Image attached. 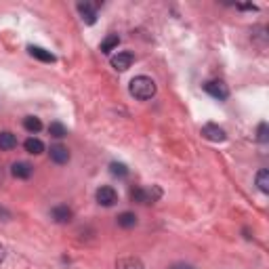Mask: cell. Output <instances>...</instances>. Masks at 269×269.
<instances>
[{
    "mask_svg": "<svg viewBox=\"0 0 269 269\" xmlns=\"http://www.w3.org/2000/svg\"><path fill=\"white\" fill-rule=\"evenodd\" d=\"M49 134H50V137H55V139H63V137H67V129L61 122H57V120H55V122L49 124Z\"/></svg>",
    "mask_w": 269,
    "mask_h": 269,
    "instance_id": "cell-18",
    "label": "cell"
},
{
    "mask_svg": "<svg viewBox=\"0 0 269 269\" xmlns=\"http://www.w3.org/2000/svg\"><path fill=\"white\" fill-rule=\"evenodd\" d=\"M118 225L122 227V229H131V227H134L137 225V215L134 213H129V210H126V213H120L118 215Z\"/></svg>",
    "mask_w": 269,
    "mask_h": 269,
    "instance_id": "cell-15",
    "label": "cell"
},
{
    "mask_svg": "<svg viewBox=\"0 0 269 269\" xmlns=\"http://www.w3.org/2000/svg\"><path fill=\"white\" fill-rule=\"evenodd\" d=\"M50 160H53L55 164H67L69 162V150L66 145H61V143H55V145H50Z\"/></svg>",
    "mask_w": 269,
    "mask_h": 269,
    "instance_id": "cell-8",
    "label": "cell"
},
{
    "mask_svg": "<svg viewBox=\"0 0 269 269\" xmlns=\"http://www.w3.org/2000/svg\"><path fill=\"white\" fill-rule=\"evenodd\" d=\"M254 181H257V187L263 194H269V170L267 168H261L257 172V177H254Z\"/></svg>",
    "mask_w": 269,
    "mask_h": 269,
    "instance_id": "cell-17",
    "label": "cell"
},
{
    "mask_svg": "<svg viewBox=\"0 0 269 269\" xmlns=\"http://www.w3.org/2000/svg\"><path fill=\"white\" fill-rule=\"evenodd\" d=\"M116 269H145V265L137 257H122L116 261Z\"/></svg>",
    "mask_w": 269,
    "mask_h": 269,
    "instance_id": "cell-13",
    "label": "cell"
},
{
    "mask_svg": "<svg viewBox=\"0 0 269 269\" xmlns=\"http://www.w3.org/2000/svg\"><path fill=\"white\" fill-rule=\"evenodd\" d=\"M129 91H131V95L134 99L147 101L156 95V82H153L150 76H134V78L131 80Z\"/></svg>",
    "mask_w": 269,
    "mask_h": 269,
    "instance_id": "cell-1",
    "label": "cell"
},
{
    "mask_svg": "<svg viewBox=\"0 0 269 269\" xmlns=\"http://www.w3.org/2000/svg\"><path fill=\"white\" fill-rule=\"evenodd\" d=\"M202 137H204V139H208V141H213V143H223V141L227 139V133L223 131L219 124L208 122V124H204V126H202Z\"/></svg>",
    "mask_w": 269,
    "mask_h": 269,
    "instance_id": "cell-3",
    "label": "cell"
},
{
    "mask_svg": "<svg viewBox=\"0 0 269 269\" xmlns=\"http://www.w3.org/2000/svg\"><path fill=\"white\" fill-rule=\"evenodd\" d=\"M78 11L82 15V21L86 25H93L97 21V4H91V2H78Z\"/></svg>",
    "mask_w": 269,
    "mask_h": 269,
    "instance_id": "cell-7",
    "label": "cell"
},
{
    "mask_svg": "<svg viewBox=\"0 0 269 269\" xmlns=\"http://www.w3.org/2000/svg\"><path fill=\"white\" fill-rule=\"evenodd\" d=\"M17 147V137L9 131H2L0 133V151H11Z\"/></svg>",
    "mask_w": 269,
    "mask_h": 269,
    "instance_id": "cell-12",
    "label": "cell"
},
{
    "mask_svg": "<svg viewBox=\"0 0 269 269\" xmlns=\"http://www.w3.org/2000/svg\"><path fill=\"white\" fill-rule=\"evenodd\" d=\"M160 196H162V191H160L158 187H153V194H151V189H143V187H133L131 189V200L139 202V204H153Z\"/></svg>",
    "mask_w": 269,
    "mask_h": 269,
    "instance_id": "cell-2",
    "label": "cell"
},
{
    "mask_svg": "<svg viewBox=\"0 0 269 269\" xmlns=\"http://www.w3.org/2000/svg\"><path fill=\"white\" fill-rule=\"evenodd\" d=\"M32 172H34V168H32V164H28V162H15L11 166V175L15 179H30Z\"/></svg>",
    "mask_w": 269,
    "mask_h": 269,
    "instance_id": "cell-11",
    "label": "cell"
},
{
    "mask_svg": "<svg viewBox=\"0 0 269 269\" xmlns=\"http://www.w3.org/2000/svg\"><path fill=\"white\" fill-rule=\"evenodd\" d=\"M257 139L261 141V143H267L269 141V134H267V122H261L259 129H257Z\"/></svg>",
    "mask_w": 269,
    "mask_h": 269,
    "instance_id": "cell-21",
    "label": "cell"
},
{
    "mask_svg": "<svg viewBox=\"0 0 269 269\" xmlns=\"http://www.w3.org/2000/svg\"><path fill=\"white\" fill-rule=\"evenodd\" d=\"M110 63L116 72H126V69L134 63V55L131 53V50H122V53H118L116 57H112Z\"/></svg>",
    "mask_w": 269,
    "mask_h": 269,
    "instance_id": "cell-6",
    "label": "cell"
},
{
    "mask_svg": "<svg viewBox=\"0 0 269 269\" xmlns=\"http://www.w3.org/2000/svg\"><path fill=\"white\" fill-rule=\"evenodd\" d=\"M50 217H53L55 223H69L74 213H72V208L66 206V204H59V206H55L53 210H50Z\"/></svg>",
    "mask_w": 269,
    "mask_h": 269,
    "instance_id": "cell-9",
    "label": "cell"
},
{
    "mask_svg": "<svg viewBox=\"0 0 269 269\" xmlns=\"http://www.w3.org/2000/svg\"><path fill=\"white\" fill-rule=\"evenodd\" d=\"M23 147H25V151H28V153H32V156H40V153L44 151V143L40 139H36V137L25 139Z\"/></svg>",
    "mask_w": 269,
    "mask_h": 269,
    "instance_id": "cell-14",
    "label": "cell"
},
{
    "mask_svg": "<svg viewBox=\"0 0 269 269\" xmlns=\"http://www.w3.org/2000/svg\"><path fill=\"white\" fill-rule=\"evenodd\" d=\"M204 91H206L210 97L219 99V101H225L229 97V88L223 84L221 80H208L206 84H204Z\"/></svg>",
    "mask_w": 269,
    "mask_h": 269,
    "instance_id": "cell-5",
    "label": "cell"
},
{
    "mask_svg": "<svg viewBox=\"0 0 269 269\" xmlns=\"http://www.w3.org/2000/svg\"><path fill=\"white\" fill-rule=\"evenodd\" d=\"M28 50H30V55L34 57V59H38V61H42V63H55L57 61V57L50 53V50H47V49H42V47H28Z\"/></svg>",
    "mask_w": 269,
    "mask_h": 269,
    "instance_id": "cell-10",
    "label": "cell"
},
{
    "mask_svg": "<svg viewBox=\"0 0 269 269\" xmlns=\"http://www.w3.org/2000/svg\"><path fill=\"white\" fill-rule=\"evenodd\" d=\"M110 172L114 177H120V179L129 177V168H126V164H122V162H112L110 164Z\"/></svg>",
    "mask_w": 269,
    "mask_h": 269,
    "instance_id": "cell-20",
    "label": "cell"
},
{
    "mask_svg": "<svg viewBox=\"0 0 269 269\" xmlns=\"http://www.w3.org/2000/svg\"><path fill=\"white\" fill-rule=\"evenodd\" d=\"M23 129L28 131V133H32V134H34V133H38V131L42 129V122H40V118H36V116H28V118L23 120Z\"/></svg>",
    "mask_w": 269,
    "mask_h": 269,
    "instance_id": "cell-19",
    "label": "cell"
},
{
    "mask_svg": "<svg viewBox=\"0 0 269 269\" xmlns=\"http://www.w3.org/2000/svg\"><path fill=\"white\" fill-rule=\"evenodd\" d=\"M172 269H191V267H172Z\"/></svg>",
    "mask_w": 269,
    "mask_h": 269,
    "instance_id": "cell-25",
    "label": "cell"
},
{
    "mask_svg": "<svg viewBox=\"0 0 269 269\" xmlns=\"http://www.w3.org/2000/svg\"><path fill=\"white\" fill-rule=\"evenodd\" d=\"M4 257H6V248H4L2 244H0V263L4 261Z\"/></svg>",
    "mask_w": 269,
    "mask_h": 269,
    "instance_id": "cell-24",
    "label": "cell"
},
{
    "mask_svg": "<svg viewBox=\"0 0 269 269\" xmlns=\"http://www.w3.org/2000/svg\"><path fill=\"white\" fill-rule=\"evenodd\" d=\"M238 9H242V11H257V6H254V4H238Z\"/></svg>",
    "mask_w": 269,
    "mask_h": 269,
    "instance_id": "cell-23",
    "label": "cell"
},
{
    "mask_svg": "<svg viewBox=\"0 0 269 269\" xmlns=\"http://www.w3.org/2000/svg\"><path fill=\"white\" fill-rule=\"evenodd\" d=\"M120 44V36L118 34H110V36H105V40L101 42V53L103 55H110L114 49H116Z\"/></svg>",
    "mask_w": 269,
    "mask_h": 269,
    "instance_id": "cell-16",
    "label": "cell"
},
{
    "mask_svg": "<svg viewBox=\"0 0 269 269\" xmlns=\"http://www.w3.org/2000/svg\"><path fill=\"white\" fill-rule=\"evenodd\" d=\"M95 196H97V202L101 204V206H105V208H110V206H114V204L118 202V194H116V189L110 187V185H101Z\"/></svg>",
    "mask_w": 269,
    "mask_h": 269,
    "instance_id": "cell-4",
    "label": "cell"
},
{
    "mask_svg": "<svg viewBox=\"0 0 269 269\" xmlns=\"http://www.w3.org/2000/svg\"><path fill=\"white\" fill-rule=\"evenodd\" d=\"M0 221H11V213L4 206H0Z\"/></svg>",
    "mask_w": 269,
    "mask_h": 269,
    "instance_id": "cell-22",
    "label": "cell"
}]
</instances>
